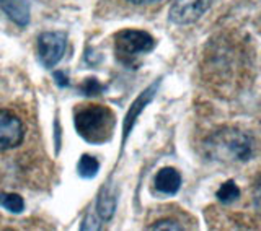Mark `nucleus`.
<instances>
[{
  "mask_svg": "<svg viewBox=\"0 0 261 231\" xmlns=\"http://www.w3.org/2000/svg\"><path fill=\"white\" fill-rule=\"evenodd\" d=\"M211 5L212 0H175L170 8V20L176 24L196 23Z\"/></svg>",
  "mask_w": 261,
  "mask_h": 231,
  "instance_id": "39448f33",
  "label": "nucleus"
},
{
  "mask_svg": "<svg viewBox=\"0 0 261 231\" xmlns=\"http://www.w3.org/2000/svg\"><path fill=\"white\" fill-rule=\"evenodd\" d=\"M204 148L209 160L217 161H247L253 153L251 138L235 129L216 132L206 140Z\"/></svg>",
  "mask_w": 261,
  "mask_h": 231,
  "instance_id": "f257e3e1",
  "label": "nucleus"
},
{
  "mask_svg": "<svg viewBox=\"0 0 261 231\" xmlns=\"http://www.w3.org/2000/svg\"><path fill=\"white\" fill-rule=\"evenodd\" d=\"M77 169H79V175L82 178H95L96 176V172L98 169H100V163H98L96 158H93V156H90V155H84L80 158L79 164H77Z\"/></svg>",
  "mask_w": 261,
  "mask_h": 231,
  "instance_id": "9b49d317",
  "label": "nucleus"
},
{
  "mask_svg": "<svg viewBox=\"0 0 261 231\" xmlns=\"http://www.w3.org/2000/svg\"><path fill=\"white\" fill-rule=\"evenodd\" d=\"M239 197H240V189L233 181H227V183H224L217 191V199L224 204H230L239 199Z\"/></svg>",
  "mask_w": 261,
  "mask_h": 231,
  "instance_id": "f8f14e48",
  "label": "nucleus"
},
{
  "mask_svg": "<svg viewBox=\"0 0 261 231\" xmlns=\"http://www.w3.org/2000/svg\"><path fill=\"white\" fill-rule=\"evenodd\" d=\"M0 7L13 23L27 26L30 21V5L24 0H0Z\"/></svg>",
  "mask_w": 261,
  "mask_h": 231,
  "instance_id": "6e6552de",
  "label": "nucleus"
},
{
  "mask_svg": "<svg viewBox=\"0 0 261 231\" xmlns=\"http://www.w3.org/2000/svg\"><path fill=\"white\" fill-rule=\"evenodd\" d=\"M114 114L105 106H87L75 114V129L79 135L90 143L108 142L114 130Z\"/></svg>",
  "mask_w": 261,
  "mask_h": 231,
  "instance_id": "f03ea898",
  "label": "nucleus"
},
{
  "mask_svg": "<svg viewBox=\"0 0 261 231\" xmlns=\"http://www.w3.org/2000/svg\"><path fill=\"white\" fill-rule=\"evenodd\" d=\"M129 2L137 4V5H145V4H155V2H160V0H129Z\"/></svg>",
  "mask_w": 261,
  "mask_h": 231,
  "instance_id": "f3484780",
  "label": "nucleus"
},
{
  "mask_svg": "<svg viewBox=\"0 0 261 231\" xmlns=\"http://www.w3.org/2000/svg\"><path fill=\"white\" fill-rule=\"evenodd\" d=\"M155 88H157V85H155V86H150L149 90H147V92H144V93L141 95V98H139V100L133 104V108L129 109V112H127V115H126V122H124V137H127L129 130H130V127H133V124H134L136 118L139 115V112H141V111L144 109V106L153 98Z\"/></svg>",
  "mask_w": 261,
  "mask_h": 231,
  "instance_id": "1a4fd4ad",
  "label": "nucleus"
},
{
  "mask_svg": "<svg viewBox=\"0 0 261 231\" xmlns=\"http://www.w3.org/2000/svg\"><path fill=\"white\" fill-rule=\"evenodd\" d=\"M155 189L165 195H175L181 187V176L173 168H163L155 176Z\"/></svg>",
  "mask_w": 261,
  "mask_h": 231,
  "instance_id": "0eeeda50",
  "label": "nucleus"
},
{
  "mask_svg": "<svg viewBox=\"0 0 261 231\" xmlns=\"http://www.w3.org/2000/svg\"><path fill=\"white\" fill-rule=\"evenodd\" d=\"M82 90H84L85 95H98L103 90V86L95 78H88L84 83V86H82Z\"/></svg>",
  "mask_w": 261,
  "mask_h": 231,
  "instance_id": "2eb2a0df",
  "label": "nucleus"
},
{
  "mask_svg": "<svg viewBox=\"0 0 261 231\" xmlns=\"http://www.w3.org/2000/svg\"><path fill=\"white\" fill-rule=\"evenodd\" d=\"M155 46L153 38L145 31L126 30L116 35L114 39V51L116 57L124 65H136L141 55L150 52Z\"/></svg>",
  "mask_w": 261,
  "mask_h": 231,
  "instance_id": "7ed1b4c3",
  "label": "nucleus"
},
{
  "mask_svg": "<svg viewBox=\"0 0 261 231\" xmlns=\"http://www.w3.org/2000/svg\"><path fill=\"white\" fill-rule=\"evenodd\" d=\"M114 207H116V197L105 187L98 199V213L103 220H110L114 213Z\"/></svg>",
  "mask_w": 261,
  "mask_h": 231,
  "instance_id": "9d476101",
  "label": "nucleus"
},
{
  "mask_svg": "<svg viewBox=\"0 0 261 231\" xmlns=\"http://www.w3.org/2000/svg\"><path fill=\"white\" fill-rule=\"evenodd\" d=\"M23 137L24 127L21 121L10 111L0 109V152L20 145Z\"/></svg>",
  "mask_w": 261,
  "mask_h": 231,
  "instance_id": "423d86ee",
  "label": "nucleus"
},
{
  "mask_svg": "<svg viewBox=\"0 0 261 231\" xmlns=\"http://www.w3.org/2000/svg\"><path fill=\"white\" fill-rule=\"evenodd\" d=\"M56 78H57V83H59L61 86H65V85H67V81H65L67 78H65V77L62 75V72H56Z\"/></svg>",
  "mask_w": 261,
  "mask_h": 231,
  "instance_id": "dca6fc26",
  "label": "nucleus"
},
{
  "mask_svg": "<svg viewBox=\"0 0 261 231\" xmlns=\"http://www.w3.org/2000/svg\"><path fill=\"white\" fill-rule=\"evenodd\" d=\"M65 47H67V38L64 33L49 31L43 33L38 41V54L39 61L44 67L51 69L64 57Z\"/></svg>",
  "mask_w": 261,
  "mask_h": 231,
  "instance_id": "20e7f679",
  "label": "nucleus"
},
{
  "mask_svg": "<svg viewBox=\"0 0 261 231\" xmlns=\"http://www.w3.org/2000/svg\"><path fill=\"white\" fill-rule=\"evenodd\" d=\"M149 229H171V231H178V229H183V226L178 223L175 220H162L157 221L155 225L149 226Z\"/></svg>",
  "mask_w": 261,
  "mask_h": 231,
  "instance_id": "4468645a",
  "label": "nucleus"
},
{
  "mask_svg": "<svg viewBox=\"0 0 261 231\" xmlns=\"http://www.w3.org/2000/svg\"><path fill=\"white\" fill-rule=\"evenodd\" d=\"M0 205L12 213H21L24 209V202L16 194H0Z\"/></svg>",
  "mask_w": 261,
  "mask_h": 231,
  "instance_id": "ddd939ff",
  "label": "nucleus"
}]
</instances>
